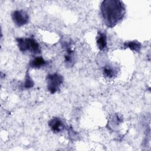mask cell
<instances>
[{
	"label": "cell",
	"instance_id": "1",
	"mask_svg": "<svg viewBox=\"0 0 151 151\" xmlns=\"http://www.w3.org/2000/svg\"><path fill=\"white\" fill-rule=\"evenodd\" d=\"M100 11L105 24L109 28L114 27L126 12L124 4L119 0L103 1L100 5Z\"/></svg>",
	"mask_w": 151,
	"mask_h": 151
},
{
	"label": "cell",
	"instance_id": "2",
	"mask_svg": "<svg viewBox=\"0 0 151 151\" xmlns=\"http://www.w3.org/2000/svg\"><path fill=\"white\" fill-rule=\"evenodd\" d=\"M16 41L19 50L22 52L26 51L33 54L41 52L40 46L34 38H17Z\"/></svg>",
	"mask_w": 151,
	"mask_h": 151
},
{
	"label": "cell",
	"instance_id": "3",
	"mask_svg": "<svg viewBox=\"0 0 151 151\" xmlns=\"http://www.w3.org/2000/svg\"><path fill=\"white\" fill-rule=\"evenodd\" d=\"M46 81L48 90L51 94H54L60 89L64 81V78L61 74L55 73L48 74L46 77Z\"/></svg>",
	"mask_w": 151,
	"mask_h": 151
},
{
	"label": "cell",
	"instance_id": "4",
	"mask_svg": "<svg viewBox=\"0 0 151 151\" xmlns=\"http://www.w3.org/2000/svg\"><path fill=\"white\" fill-rule=\"evenodd\" d=\"M11 17L14 24L18 27H22L29 22V15L24 10H15L12 12Z\"/></svg>",
	"mask_w": 151,
	"mask_h": 151
},
{
	"label": "cell",
	"instance_id": "5",
	"mask_svg": "<svg viewBox=\"0 0 151 151\" xmlns=\"http://www.w3.org/2000/svg\"><path fill=\"white\" fill-rule=\"evenodd\" d=\"M48 126L54 133H60L64 129V124L59 117H53L48 122Z\"/></svg>",
	"mask_w": 151,
	"mask_h": 151
},
{
	"label": "cell",
	"instance_id": "6",
	"mask_svg": "<svg viewBox=\"0 0 151 151\" xmlns=\"http://www.w3.org/2000/svg\"><path fill=\"white\" fill-rule=\"evenodd\" d=\"M97 45L99 49L101 51L104 50L107 47V36L105 32L99 31L96 38Z\"/></svg>",
	"mask_w": 151,
	"mask_h": 151
},
{
	"label": "cell",
	"instance_id": "7",
	"mask_svg": "<svg viewBox=\"0 0 151 151\" xmlns=\"http://www.w3.org/2000/svg\"><path fill=\"white\" fill-rule=\"evenodd\" d=\"M47 64L46 61L41 57H36L30 60L29 65L31 68H40L44 67Z\"/></svg>",
	"mask_w": 151,
	"mask_h": 151
},
{
	"label": "cell",
	"instance_id": "8",
	"mask_svg": "<svg viewBox=\"0 0 151 151\" xmlns=\"http://www.w3.org/2000/svg\"><path fill=\"white\" fill-rule=\"evenodd\" d=\"M123 47L126 48H129L132 51H134L136 52H139L140 51L142 45L141 44L137 41H131L126 42L123 44Z\"/></svg>",
	"mask_w": 151,
	"mask_h": 151
},
{
	"label": "cell",
	"instance_id": "9",
	"mask_svg": "<svg viewBox=\"0 0 151 151\" xmlns=\"http://www.w3.org/2000/svg\"><path fill=\"white\" fill-rule=\"evenodd\" d=\"M103 75L108 78H112L116 74V71L110 66H105L103 70Z\"/></svg>",
	"mask_w": 151,
	"mask_h": 151
},
{
	"label": "cell",
	"instance_id": "10",
	"mask_svg": "<svg viewBox=\"0 0 151 151\" xmlns=\"http://www.w3.org/2000/svg\"><path fill=\"white\" fill-rule=\"evenodd\" d=\"M34 81L30 77L29 74L27 72L26 74L25 78V82H24L23 87L25 89H29V88H32L34 86Z\"/></svg>",
	"mask_w": 151,
	"mask_h": 151
}]
</instances>
